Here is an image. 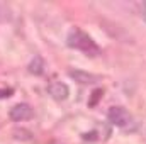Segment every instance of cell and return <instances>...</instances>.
<instances>
[{"mask_svg": "<svg viewBox=\"0 0 146 144\" xmlns=\"http://www.w3.org/2000/svg\"><path fill=\"white\" fill-rule=\"evenodd\" d=\"M66 44L70 48H73V49H78V51L88 54V56H97L100 53V48L97 46V42L88 36L87 32H83L78 27H73L72 31L68 32Z\"/></svg>", "mask_w": 146, "mask_h": 144, "instance_id": "6da1fadb", "label": "cell"}, {"mask_svg": "<svg viewBox=\"0 0 146 144\" xmlns=\"http://www.w3.org/2000/svg\"><path fill=\"white\" fill-rule=\"evenodd\" d=\"M9 117L14 122H24V120H31L34 117V108L27 104H17L10 108Z\"/></svg>", "mask_w": 146, "mask_h": 144, "instance_id": "7a4b0ae2", "label": "cell"}, {"mask_svg": "<svg viewBox=\"0 0 146 144\" xmlns=\"http://www.w3.org/2000/svg\"><path fill=\"white\" fill-rule=\"evenodd\" d=\"M107 117H109L110 122L114 126H117V127H126L131 122V114L124 107H110L109 112H107Z\"/></svg>", "mask_w": 146, "mask_h": 144, "instance_id": "3957f363", "label": "cell"}, {"mask_svg": "<svg viewBox=\"0 0 146 144\" xmlns=\"http://www.w3.org/2000/svg\"><path fill=\"white\" fill-rule=\"evenodd\" d=\"M70 76L76 83H82V85H94L97 81H100V76L99 75H94V73L83 71V70H70Z\"/></svg>", "mask_w": 146, "mask_h": 144, "instance_id": "277c9868", "label": "cell"}, {"mask_svg": "<svg viewBox=\"0 0 146 144\" xmlns=\"http://www.w3.org/2000/svg\"><path fill=\"white\" fill-rule=\"evenodd\" d=\"M48 90H49V95H51L54 100H58V102H63L65 98H68V93H70L68 87H66L63 81H53Z\"/></svg>", "mask_w": 146, "mask_h": 144, "instance_id": "5b68a950", "label": "cell"}, {"mask_svg": "<svg viewBox=\"0 0 146 144\" xmlns=\"http://www.w3.org/2000/svg\"><path fill=\"white\" fill-rule=\"evenodd\" d=\"M29 73H33V75H36V76H39V75H42L44 73V59L41 58V56H34L33 59H31V63H29Z\"/></svg>", "mask_w": 146, "mask_h": 144, "instance_id": "8992f818", "label": "cell"}, {"mask_svg": "<svg viewBox=\"0 0 146 144\" xmlns=\"http://www.w3.org/2000/svg\"><path fill=\"white\" fill-rule=\"evenodd\" d=\"M10 19H12V10H10V7H9L7 3L0 2V24H2V22H9Z\"/></svg>", "mask_w": 146, "mask_h": 144, "instance_id": "52a82bcc", "label": "cell"}, {"mask_svg": "<svg viewBox=\"0 0 146 144\" xmlns=\"http://www.w3.org/2000/svg\"><path fill=\"white\" fill-rule=\"evenodd\" d=\"M102 95H104V90H102V88H97V90H94L92 97L88 98V107H95V105H97V102L102 98Z\"/></svg>", "mask_w": 146, "mask_h": 144, "instance_id": "ba28073f", "label": "cell"}, {"mask_svg": "<svg viewBox=\"0 0 146 144\" xmlns=\"http://www.w3.org/2000/svg\"><path fill=\"white\" fill-rule=\"evenodd\" d=\"M14 137H15V139H24V141H27V139H31V137H33V134H31L27 129H22V127H19V129H15V132H14Z\"/></svg>", "mask_w": 146, "mask_h": 144, "instance_id": "9c48e42d", "label": "cell"}, {"mask_svg": "<svg viewBox=\"0 0 146 144\" xmlns=\"http://www.w3.org/2000/svg\"><path fill=\"white\" fill-rule=\"evenodd\" d=\"M141 15H143V19L146 22V2H141Z\"/></svg>", "mask_w": 146, "mask_h": 144, "instance_id": "30bf717a", "label": "cell"}, {"mask_svg": "<svg viewBox=\"0 0 146 144\" xmlns=\"http://www.w3.org/2000/svg\"><path fill=\"white\" fill-rule=\"evenodd\" d=\"M12 95V90H7V92H0V97H9Z\"/></svg>", "mask_w": 146, "mask_h": 144, "instance_id": "8fae6325", "label": "cell"}]
</instances>
